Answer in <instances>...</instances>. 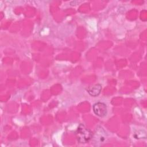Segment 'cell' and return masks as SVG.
<instances>
[{
    "label": "cell",
    "instance_id": "cell-1",
    "mask_svg": "<svg viewBox=\"0 0 147 147\" xmlns=\"http://www.w3.org/2000/svg\"><path fill=\"white\" fill-rule=\"evenodd\" d=\"M92 131L83 124H80L76 131L78 141L80 143L88 142L92 137Z\"/></svg>",
    "mask_w": 147,
    "mask_h": 147
},
{
    "label": "cell",
    "instance_id": "cell-2",
    "mask_svg": "<svg viewBox=\"0 0 147 147\" xmlns=\"http://www.w3.org/2000/svg\"><path fill=\"white\" fill-rule=\"evenodd\" d=\"M93 111L96 115L103 117L107 114V106L104 103L97 102L93 106Z\"/></svg>",
    "mask_w": 147,
    "mask_h": 147
},
{
    "label": "cell",
    "instance_id": "cell-3",
    "mask_svg": "<svg viewBox=\"0 0 147 147\" xmlns=\"http://www.w3.org/2000/svg\"><path fill=\"white\" fill-rule=\"evenodd\" d=\"M102 90V86L99 84H95L92 87H88L87 90L88 93L92 96H98L101 91Z\"/></svg>",
    "mask_w": 147,
    "mask_h": 147
}]
</instances>
